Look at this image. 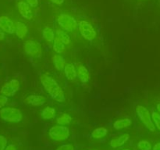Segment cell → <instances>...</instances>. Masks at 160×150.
<instances>
[{
	"instance_id": "obj_18",
	"label": "cell",
	"mask_w": 160,
	"mask_h": 150,
	"mask_svg": "<svg viewBox=\"0 0 160 150\" xmlns=\"http://www.w3.org/2000/svg\"><path fill=\"white\" fill-rule=\"evenodd\" d=\"M42 36H43L44 40L48 43H52L54 42L56 38V33L54 30L49 26H45L42 31Z\"/></svg>"
},
{
	"instance_id": "obj_26",
	"label": "cell",
	"mask_w": 160,
	"mask_h": 150,
	"mask_svg": "<svg viewBox=\"0 0 160 150\" xmlns=\"http://www.w3.org/2000/svg\"><path fill=\"white\" fill-rule=\"evenodd\" d=\"M7 146V139L0 134V150H5Z\"/></svg>"
},
{
	"instance_id": "obj_19",
	"label": "cell",
	"mask_w": 160,
	"mask_h": 150,
	"mask_svg": "<svg viewBox=\"0 0 160 150\" xmlns=\"http://www.w3.org/2000/svg\"><path fill=\"white\" fill-rule=\"evenodd\" d=\"M56 110L54 107L46 106L41 112V117L45 120H52L56 117Z\"/></svg>"
},
{
	"instance_id": "obj_2",
	"label": "cell",
	"mask_w": 160,
	"mask_h": 150,
	"mask_svg": "<svg viewBox=\"0 0 160 150\" xmlns=\"http://www.w3.org/2000/svg\"><path fill=\"white\" fill-rule=\"evenodd\" d=\"M135 110L138 117L144 123L145 128L151 132H154L155 130H156V126L152 121V113L149 109H147L145 106H142V105H138L136 106Z\"/></svg>"
},
{
	"instance_id": "obj_6",
	"label": "cell",
	"mask_w": 160,
	"mask_h": 150,
	"mask_svg": "<svg viewBox=\"0 0 160 150\" xmlns=\"http://www.w3.org/2000/svg\"><path fill=\"white\" fill-rule=\"evenodd\" d=\"M23 50L28 56L40 59L43 55L42 45L38 42L34 40H27L23 44Z\"/></svg>"
},
{
	"instance_id": "obj_30",
	"label": "cell",
	"mask_w": 160,
	"mask_h": 150,
	"mask_svg": "<svg viewBox=\"0 0 160 150\" xmlns=\"http://www.w3.org/2000/svg\"><path fill=\"white\" fill-rule=\"evenodd\" d=\"M5 150H17V148H16L15 145L13 144H9V145H7Z\"/></svg>"
},
{
	"instance_id": "obj_34",
	"label": "cell",
	"mask_w": 160,
	"mask_h": 150,
	"mask_svg": "<svg viewBox=\"0 0 160 150\" xmlns=\"http://www.w3.org/2000/svg\"><path fill=\"white\" fill-rule=\"evenodd\" d=\"M156 108H157V110L159 111V112L160 113V103H158L157 106H156Z\"/></svg>"
},
{
	"instance_id": "obj_10",
	"label": "cell",
	"mask_w": 160,
	"mask_h": 150,
	"mask_svg": "<svg viewBox=\"0 0 160 150\" xmlns=\"http://www.w3.org/2000/svg\"><path fill=\"white\" fill-rule=\"evenodd\" d=\"M17 9H18L20 15L23 17V18L27 19V20H31L33 17V12L31 9V6L28 4V2L21 1L19 2L17 5Z\"/></svg>"
},
{
	"instance_id": "obj_23",
	"label": "cell",
	"mask_w": 160,
	"mask_h": 150,
	"mask_svg": "<svg viewBox=\"0 0 160 150\" xmlns=\"http://www.w3.org/2000/svg\"><path fill=\"white\" fill-rule=\"evenodd\" d=\"M56 36L59 38L66 45H68L70 43V37L67 31L63 30H56Z\"/></svg>"
},
{
	"instance_id": "obj_12",
	"label": "cell",
	"mask_w": 160,
	"mask_h": 150,
	"mask_svg": "<svg viewBox=\"0 0 160 150\" xmlns=\"http://www.w3.org/2000/svg\"><path fill=\"white\" fill-rule=\"evenodd\" d=\"M77 73H78V78L82 83H88L91 78V74L89 73V70L85 66L78 65L77 68Z\"/></svg>"
},
{
	"instance_id": "obj_29",
	"label": "cell",
	"mask_w": 160,
	"mask_h": 150,
	"mask_svg": "<svg viewBox=\"0 0 160 150\" xmlns=\"http://www.w3.org/2000/svg\"><path fill=\"white\" fill-rule=\"evenodd\" d=\"M27 2L31 7L35 8L38 6V0H27Z\"/></svg>"
},
{
	"instance_id": "obj_3",
	"label": "cell",
	"mask_w": 160,
	"mask_h": 150,
	"mask_svg": "<svg viewBox=\"0 0 160 150\" xmlns=\"http://www.w3.org/2000/svg\"><path fill=\"white\" fill-rule=\"evenodd\" d=\"M48 134L50 138L56 142H62L69 138L70 131L67 126L57 124L49 128Z\"/></svg>"
},
{
	"instance_id": "obj_20",
	"label": "cell",
	"mask_w": 160,
	"mask_h": 150,
	"mask_svg": "<svg viewBox=\"0 0 160 150\" xmlns=\"http://www.w3.org/2000/svg\"><path fill=\"white\" fill-rule=\"evenodd\" d=\"M52 48L54 50L56 54H62V52H64L66 50V45L58 37L56 36V38H55L54 42L52 44Z\"/></svg>"
},
{
	"instance_id": "obj_33",
	"label": "cell",
	"mask_w": 160,
	"mask_h": 150,
	"mask_svg": "<svg viewBox=\"0 0 160 150\" xmlns=\"http://www.w3.org/2000/svg\"><path fill=\"white\" fill-rule=\"evenodd\" d=\"M4 38H5L4 31H2V30L0 28V41H2Z\"/></svg>"
},
{
	"instance_id": "obj_31",
	"label": "cell",
	"mask_w": 160,
	"mask_h": 150,
	"mask_svg": "<svg viewBox=\"0 0 160 150\" xmlns=\"http://www.w3.org/2000/svg\"><path fill=\"white\" fill-rule=\"evenodd\" d=\"M50 1H51L52 2L55 3V4L59 5V6H60V5H62V3L64 2V0H50Z\"/></svg>"
},
{
	"instance_id": "obj_1",
	"label": "cell",
	"mask_w": 160,
	"mask_h": 150,
	"mask_svg": "<svg viewBox=\"0 0 160 150\" xmlns=\"http://www.w3.org/2000/svg\"><path fill=\"white\" fill-rule=\"evenodd\" d=\"M41 84L45 90L50 95L51 98L58 102H64L66 101L65 95L57 81L47 73H42L39 78Z\"/></svg>"
},
{
	"instance_id": "obj_14",
	"label": "cell",
	"mask_w": 160,
	"mask_h": 150,
	"mask_svg": "<svg viewBox=\"0 0 160 150\" xmlns=\"http://www.w3.org/2000/svg\"><path fill=\"white\" fill-rule=\"evenodd\" d=\"M16 28H15V34L19 38L23 39L27 36L28 33V28L26 26L25 23L23 22L17 21L15 23Z\"/></svg>"
},
{
	"instance_id": "obj_5",
	"label": "cell",
	"mask_w": 160,
	"mask_h": 150,
	"mask_svg": "<svg viewBox=\"0 0 160 150\" xmlns=\"http://www.w3.org/2000/svg\"><path fill=\"white\" fill-rule=\"evenodd\" d=\"M57 21L60 28L67 32H74L78 28V24L76 20L68 14H60L58 17Z\"/></svg>"
},
{
	"instance_id": "obj_32",
	"label": "cell",
	"mask_w": 160,
	"mask_h": 150,
	"mask_svg": "<svg viewBox=\"0 0 160 150\" xmlns=\"http://www.w3.org/2000/svg\"><path fill=\"white\" fill-rule=\"evenodd\" d=\"M152 150H160V142L155 144L152 148Z\"/></svg>"
},
{
	"instance_id": "obj_22",
	"label": "cell",
	"mask_w": 160,
	"mask_h": 150,
	"mask_svg": "<svg viewBox=\"0 0 160 150\" xmlns=\"http://www.w3.org/2000/svg\"><path fill=\"white\" fill-rule=\"evenodd\" d=\"M108 134V129L106 128H97L92 132V137L95 139H101Z\"/></svg>"
},
{
	"instance_id": "obj_15",
	"label": "cell",
	"mask_w": 160,
	"mask_h": 150,
	"mask_svg": "<svg viewBox=\"0 0 160 150\" xmlns=\"http://www.w3.org/2000/svg\"><path fill=\"white\" fill-rule=\"evenodd\" d=\"M52 61L53 62L55 68L58 70V71H62L64 70V67L66 66V59H64L63 56H62L59 54H55L53 55L52 58Z\"/></svg>"
},
{
	"instance_id": "obj_4",
	"label": "cell",
	"mask_w": 160,
	"mask_h": 150,
	"mask_svg": "<svg viewBox=\"0 0 160 150\" xmlns=\"http://www.w3.org/2000/svg\"><path fill=\"white\" fill-rule=\"evenodd\" d=\"M0 117L3 120L10 123H18L21 121L23 114L21 111L15 107H4L0 109Z\"/></svg>"
},
{
	"instance_id": "obj_9",
	"label": "cell",
	"mask_w": 160,
	"mask_h": 150,
	"mask_svg": "<svg viewBox=\"0 0 160 150\" xmlns=\"http://www.w3.org/2000/svg\"><path fill=\"white\" fill-rule=\"evenodd\" d=\"M0 28L4 32L12 34L15 33L16 24L10 18L3 16V17H0Z\"/></svg>"
},
{
	"instance_id": "obj_35",
	"label": "cell",
	"mask_w": 160,
	"mask_h": 150,
	"mask_svg": "<svg viewBox=\"0 0 160 150\" xmlns=\"http://www.w3.org/2000/svg\"><path fill=\"white\" fill-rule=\"evenodd\" d=\"M123 150H131V149H129V148H125V149H123Z\"/></svg>"
},
{
	"instance_id": "obj_28",
	"label": "cell",
	"mask_w": 160,
	"mask_h": 150,
	"mask_svg": "<svg viewBox=\"0 0 160 150\" xmlns=\"http://www.w3.org/2000/svg\"><path fill=\"white\" fill-rule=\"evenodd\" d=\"M8 101H9L8 97L5 96V95H0V109L4 108V106L8 103Z\"/></svg>"
},
{
	"instance_id": "obj_8",
	"label": "cell",
	"mask_w": 160,
	"mask_h": 150,
	"mask_svg": "<svg viewBox=\"0 0 160 150\" xmlns=\"http://www.w3.org/2000/svg\"><path fill=\"white\" fill-rule=\"evenodd\" d=\"M20 82L17 79H12L9 81L6 82L4 85L2 87L0 92L3 95L6 97L13 96L16 92L20 89Z\"/></svg>"
},
{
	"instance_id": "obj_7",
	"label": "cell",
	"mask_w": 160,
	"mask_h": 150,
	"mask_svg": "<svg viewBox=\"0 0 160 150\" xmlns=\"http://www.w3.org/2000/svg\"><path fill=\"white\" fill-rule=\"evenodd\" d=\"M78 30L81 36L86 40L92 42L96 38V31L94 27L86 20H81L78 23Z\"/></svg>"
},
{
	"instance_id": "obj_27",
	"label": "cell",
	"mask_w": 160,
	"mask_h": 150,
	"mask_svg": "<svg viewBox=\"0 0 160 150\" xmlns=\"http://www.w3.org/2000/svg\"><path fill=\"white\" fill-rule=\"evenodd\" d=\"M56 150H74V146L72 144H63L56 148Z\"/></svg>"
},
{
	"instance_id": "obj_11",
	"label": "cell",
	"mask_w": 160,
	"mask_h": 150,
	"mask_svg": "<svg viewBox=\"0 0 160 150\" xmlns=\"http://www.w3.org/2000/svg\"><path fill=\"white\" fill-rule=\"evenodd\" d=\"M47 99L45 96L40 95H31L25 98L24 102L26 104L33 106H43L46 102Z\"/></svg>"
},
{
	"instance_id": "obj_24",
	"label": "cell",
	"mask_w": 160,
	"mask_h": 150,
	"mask_svg": "<svg viewBox=\"0 0 160 150\" xmlns=\"http://www.w3.org/2000/svg\"><path fill=\"white\" fill-rule=\"evenodd\" d=\"M152 113V121L154 123L155 126L156 127L159 131H160V113L159 112L153 110Z\"/></svg>"
},
{
	"instance_id": "obj_21",
	"label": "cell",
	"mask_w": 160,
	"mask_h": 150,
	"mask_svg": "<svg viewBox=\"0 0 160 150\" xmlns=\"http://www.w3.org/2000/svg\"><path fill=\"white\" fill-rule=\"evenodd\" d=\"M72 121V117L70 114L67 113V112H63V113L60 114L59 117L56 118V123L58 125H62V126H66V125H69Z\"/></svg>"
},
{
	"instance_id": "obj_16",
	"label": "cell",
	"mask_w": 160,
	"mask_h": 150,
	"mask_svg": "<svg viewBox=\"0 0 160 150\" xmlns=\"http://www.w3.org/2000/svg\"><path fill=\"white\" fill-rule=\"evenodd\" d=\"M131 125H132L131 119L128 118V117H124V118H121L120 120H116L113 123V128L117 131H120V130L129 128Z\"/></svg>"
},
{
	"instance_id": "obj_17",
	"label": "cell",
	"mask_w": 160,
	"mask_h": 150,
	"mask_svg": "<svg viewBox=\"0 0 160 150\" xmlns=\"http://www.w3.org/2000/svg\"><path fill=\"white\" fill-rule=\"evenodd\" d=\"M130 138L129 134H123L120 135V137L116 138L110 141V146L113 148H117L118 147L122 146L124 145Z\"/></svg>"
},
{
	"instance_id": "obj_25",
	"label": "cell",
	"mask_w": 160,
	"mask_h": 150,
	"mask_svg": "<svg viewBox=\"0 0 160 150\" xmlns=\"http://www.w3.org/2000/svg\"><path fill=\"white\" fill-rule=\"evenodd\" d=\"M138 148L140 150H152V145L148 141L142 140L138 143Z\"/></svg>"
},
{
	"instance_id": "obj_13",
	"label": "cell",
	"mask_w": 160,
	"mask_h": 150,
	"mask_svg": "<svg viewBox=\"0 0 160 150\" xmlns=\"http://www.w3.org/2000/svg\"><path fill=\"white\" fill-rule=\"evenodd\" d=\"M64 74L66 78L69 81H73L78 78V73H77V68L73 63H67L64 67Z\"/></svg>"
}]
</instances>
